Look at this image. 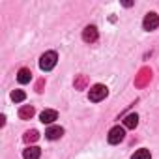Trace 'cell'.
Listing matches in <instances>:
<instances>
[{"label":"cell","instance_id":"obj_1","mask_svg":"<svg viewBox=\"0 0 159 159\" xmlns=\"http://www.w3.org/2000/svg\"><path fill=\"white\" fill-rule=\"evenodd\" d=\"M56 62H58V54H56L54 51H47V52L41 54V58H39V67H41L43 71H51V69L56 66Z\"/></svg>","mask_w":159,"mask_h":159},{"label":"cell","instance_id":"obj_2","mask_svg":"<svg viewBox=\"0 0 159 159\" xmlns=\"http://www.w3.org/2000/svg\"><path fill=\"white\" fill-rule=\"evenodd\" d=\"M107 94H109L107 86H103V84H96V86H92V88H90V92H88V98H90V101L98 103V101L105 99V98H107Z\"/></svg>","mask_w":159,"mask_h":159},{"label":"cell","instance_id":"obj_3","mask_svg":"<svg viewBox=\"0 0 159 159\" xmlns=\"http://www.w3.org/2000/svg\"><path fill=\"white\" fill-rule=\"evenodd\" d=\"M142 26H144V30H155L157 26H159V15L157 13H153V11H150V13H146V17H144V21H142Z\"/></svg>","mask_w":159,"mask_h":159},{"label":"cell","instance_id":"obj_4","mask_svg":"<svg viewBox=\"0 0 159 159\" xmlns=\"http://www.w3.org/2000/svg\"><path fill=\"white\" fill-rule=\"evenodd\" d=\"M124 137H125V131H124V127H120V125H116V127H112V129L109 131V142H111V144L122 142Z\"/></svg>","mask_w":159,"mask_h":159},{"label":"cell","instance_id":"obj_5","mask_svg":"<svg viewBox=\"0 0 159 159\" xmlns=\"http://www.w3.org/2000/svg\"><path fill=\"white\" fill-rule=\"evenodd\" d=\"M98 28L96 26H86L84 30H83V39L86 41V43H94L96 39H98Z\"/></svg>","mask_w":159,"mask_h":159},{"label":"cell","instance_id":"obj_6","mask_svg":"<svg viewBox=\"0 0 159 159\" xmlns=\"http://www.w3.org/2000/svg\"><path fill=\"white\" fill-rule=\"evenodd\" d=\"M56 118H58V112L52 111V109H45V111L39 114V120H41L43 124H52Z\"/></svg>","mask_w":159,"mask_h":159},{"label":"cell","instance_id":"obj_7","mask_svg":"<svg viewBox=\"0 0 159 159\" xmlns=\"http://www.w3.org/2000/svg\"><path fill=\"white\" fill-rule=\"evenodd\" d=\"M64 135V129L60 127V125H51L47 131H45V137L49 139V140H56V139H60Z\"/></svg>","mask_w":159,"mask_h":159},{"label":"cell","instance_id":"obj_8","mask_svg":"<svg viewBox=\"0 0 159 159\" xmlns=\"http://www.w3.org/2000/svg\"><path fill=\"white\" fill-rule=\"evenodd\" d=\"M39 155H41V150H39L38 146H28V148L23 152V157H25V159H39Z\"/></svg>","mask_w":159,"mask_h":159},{"label":"cell","instance_id":"obj_9","mask_svg":"<svg viewBox=\"0 0 159 159\" xmlns=\"http://www.w3.org/2000/svg\"><path fill=\"white\" fill-rule=\"evenodd\" d=\"M30 79H32V71H30V69H26V67L19 69V73H17V81H19L21 84L30 83Z\"/></svg>","mask_w":159,"mask_h":159},{"label":"cell","instance_id":"obj_10","mask_svg":"<svg viewBox=\"0 0 159 159\" xmlns=\"http://www.w3.org/2000/svg\"><path fill=\"white\" fill-rule=\"evenodd\" d=\"M34 116V107L32 105H23L21 111H19V118L21 120H30Z\"/></svg>","mask_w":159,"mask_h":159},{"label":"cell","instance_id":"obj_11","mask_svg":"<svg viewBox=\"0 0 159 159\" xmlns=\"http://www.w3.org/2000/svg\"><path fill=\"white\" fill-rule=\"evenodd\" d=\"M137 124H139V116H137L135 112H133V114H127V116L124 118V127H127V129H135Z\"/></svg>","mask_w":159,"mask_h":159},{"label":"cell","instance_id":"obj_12","mask_svg":"<svg viewBox=\"0 0 159 159\" xmlns=\"http://www.w3.org/2000/svg\"><path fill=\"white\" fill-rule=\"evenodd\" d=\"M131 159H152V153H150V150L140 148V150H137V152L133 153V157H131Z\"/></svg>","mask_w":159,"mask_h":159},{"label":"cell","instance_id":"obj_13","mask_svg":"<svg viewBox=\"0 0 159 159\" xmlns=\"http://www.w3.org/2000/svg\"><path fill=\"white\" fill-rule=\"evenodd\" d=\"M38 137H39V135H38V131H36V129H30V131H26V133H25V137H23V139H25V142H34V140H38Z\"/></svg>","mask_w":159,"mask_h":159},{"label":"cell","instance_id":"obj_14","mask_svg":"<svg viewBox=\"0 0 159 159\" xmlns=\"http://www.w3.org/2000/svg\"><path fill=\"white\" fill-rule=\"evenodd\" d=\"M25 98H26V94H25L23 90H13V92H11V99H13L15 103H19V101H25Z\"/></svg>","mask_w":159,"mask_h":159}]
</instances>
